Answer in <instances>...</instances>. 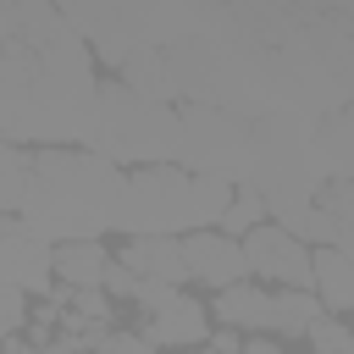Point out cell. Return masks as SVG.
<instances>
[{
  "mask_svg": "<svg viewBox=\"0 0 354 354\" xmlns=\"http://www.w3.org/2000/svg\"><path fill=\"white\" fill-rule=\"evenodd\" d=\"M122 171L88 149H44L28 160L22 194V232L39 243H83L100 238L116 216Z\"/></svg>",
  "mask_w": 354,
  "mask_h": 354,
  "instance_id": "cell-1",
  "label": "cell"
},
{
  "mask_svg": "<svg viewBox=\"0 0 354 354\" xmlns=\"http://www.w3.org/2000/svg\"><path fill=\"white\" fill-rule=\"evenodd\" d=\"M88 155L100 160H133V166H171L177 160V111L138 100L122 83H94L88 111Z\"/></svg>",
  "mask_w": 354,
  "mask_h": 354,
  "instance_id": "cell-2",
  "label": "cell"
},
{
  "mask_svg": "<svg viewBox=\"0 0 354 354\" xmlns=\"http://www.w3.org/2000/svg\"><path fill=\"white\" fill-rule=\"evenodd\" d=\"M249 149H254V127L221 105H188L177 116V171L188 177H221V183H243L249 171Z\"/></svg>",
  "mask_w": 354,
  "mask_h": 354,
  "instance_id": "cell-3",
  "label": "cell"
},
{
  "mask_svg": "<svg viewBox=\"0 0 354 354\" xmlns=\"http://www.w3.org/2000/svg\"><path fill=\"white\" fill-rule=\"evenodd\" d=\"M111 227H122L127 238H177V232H188L194 227V216H188V171L138 166L133 177H122Z\"/></svg>",
  "mask_w": 354,
  "mask_h": 354,
  "instance_id": "cell-4",
  "label": "cell"
},
{
  "mask_svg": "<svg viewBox=\"0 0 354 354\" xmlns=\"http://www.w3.org/2000/svg\"><path fill=\"white\" fill-rule=\"evenodd\" d=\"M238 249H243V266L260 271L266 282H277V288H304V293H310V249H304L299 238H288L277 221H260L249 238H238Z\"/></svg>",
  "mask_w": 354,
  "mask_h": 354,
  "instance_id": "cell-5",
  "label": "cell"
},
{
  "mask_svg": "<svg viewBox=\"0 0 354 354\" xmlns=\"http://www.w3.org/2000/svg\"><path fill=\"white\" fill-rule=\"evenodd\" d=\"M183 271L188 277H199L205 288H238L243 277H249V266H243V249L232 243V238H221V232H188L183 243Z\"/></svg>",
  "mask_w": 354,
  "mask_h": 354,
  "instance_id": "cell-6",
  "label": "cell"
},
{
  "mask_svg": "<svg viewBox=\"0 0 354 354\" xmlns=\"http://www.w3.org/2000/svg\"><path fill=\"white\" fill-rule=\"evenodd\" d=\"M0 288H17V293L50 288V243L28 238L22 221H0Z\"/></svg>",
  "mask_w": 354,
  "mask_h": 354,
  "instance_id": "cell-7",
  "label": "cell"
},
{
  "mask_svg": "<svg viewBox=\"0 0 354 354\" xmlns=\"http://www.w3.org/2000/svg\"><path fill=\"white\" fill-rule=\"evenodd\" d=\"M149 348H188V343H205L210 337V310L188 293H171L166 304H155L144 315V332H138Z\"/></svg>",
  "mask_w": 354,
  "mask_h": 354,
  "instance_id": "cell-8",
  "label": "cell"
},
{
  "mask_svg": "<svg viewBox=\"0 0 354 354\" xmlns=\"http://www.w3.org/2000/svg\"><path fill=\"white\" fill-rule=\"evenodd\" d=\"M310 293L326 315H343L354 304V254L348 249H315L310 254Z\"/></svg>",
  "mask_w": 354,
  "mask_h": 354,
  "instance_id": "cell-9",
  "label": "cell"
},
{
  "mask_svg": "<svg viewBox=\"0 0 354 354\" xmlns=\"http://www.w3.org/2000/svg\"><path fill=\"white\" fill-rule=\"evenodd\" d=\"M122 266L138 277V282H160V288H177L188 271H183V249L177 238H127V254Z\"/></svg>",
  "mask_w": 354,
  "mask_h": 354,
  "instance_id": "cell-10",
  "label": "cell"
},
{
  "mask_svg": "<svg viewBox=\"0 0 354 354\" xmlns=\"http://www.w3.org/2000/svg\"><path fill=\"white\" fill-rule=\"evenodd\" d=\"M111 254L100 249V238H83V243H55L50 249V277H61L72 293H94L100 277H105Z\"/></svg>",
  "mask_w": 354,
  "mask_h": 354,
  "instance_id": "cell-11",
  "label": "cell"
},
{
  "mask_svg": "<svg viewBox=\"0 0 354 354\" xmlns=\"http://www.w3.org/2000/svg\"><path fill=\"white\" fill-rule=\"evenodd\" d=\"M122 88H133L138 100H155V105H166V100L177 94L160 50H133V55L122 61Z\"/></svg>",
  "mask_w": 354,
  "mask_h": 354,
  "instance_id": "cell-12",
  "label": "cell"
},
{
  "mask_svg": "<svg viewBox=\"0 0 354 354\" xmlns=\"http://www.w3.org/2000/svg\"><path fill=\"white\" fill-rule=\"evenodd\" d=\"M221 326H243V332H271V293L266 288H221V304H216Z\"/></svg>",
  "mask_w": 354,
  "mask_h": 354,
  "instance_id": "cell-13",
  "label": "cell"
},
{
  "mask_svg": "<svg viewBox=\"0 0 354 354\" xmlns=\"http://www.w3.org/2000/svg\"><path fill=\"white\" fill-rule=\"evenodd\" d=\"M315 315H321L315 293H304V288H277L271 293V332L277 337H304Z\"/></svg>",
  "mask_w": 354,
  "mask_h": 354,
  "instance_id": "cell-14",
  "label": "cell"
},
{
  "mask_svg": "<svg viewBox=\"0 0 354 354\" xmlns=\"http://www.w3.org/2000/svg\"><path fill=\"white\" fill-rule=\"evenodd\" d=\"M227 205H232V183H221V177H188V216H194V227L221 221Z\"/></svg>",
  "mask_w": 354,
  "mask_h": 354,
  "instance_id": "cell-15",
  "label": "cell"
},
{
  "mask_svg": "<svg viewBox=\"0 0 354 354\" xmlns=\"http://www.w3.org/2000/svg\"><path fill=\"white\" fill-rule=\"evenodd\" d=\"M22 194H28V155L0 138V210H22Z\"/></svg>",
  "mask_w": 354,
  "mask_h": 354,
  "instance_id": "cell-16",
  "label": "cell"
},
{
  "mask_svg": "<svg viewBox=\"0 0 354 354\" xmlns=\"http://www.w3.org/2000/svg\"><path fill=\"white\" fill-rule=\"evenodd\" d=\"M260 221H266V205H260L249 188H232V205L221 210V238H232V243H238V238H249Z\"/></svg>",
  "mask_w": 354,
  "mask_h": 354,
  "instance_id": "cell-17",
  "label": "cell"
},
{
  "mask_svg": "<svg viewBox=\"0 0 354 354\" xmlns=\"http://www.w3.org/2000/svg\"><path fill=\"white\" fill-rule=\"evenodd\" d=\"M304 337L315 343V354H354V337H348V326H343L337 315H326V310L310 321V332H304Z\"/></svg>",
  "mask_w": 354,
  "mask_h": 354,
  "instance_id": "cell-18",
  "label": "cell"
},
{
  "mask_svg": "<svg viewBox=\"0 0 354 354\" xmlns=\"http://www.w3.org/2000/svg\"><path fill=\"white\" fill-rule=\"evenodd\" d=\"M133 282H138V277H133L122 260H111L105 277H100V293H105V299H133Z\"/></svg>",
  "mask_w": 354,
  "mask_h": 354,
  "instance_id": "cell-19",
  "label": "cell"
},
{
  "mask_svg": "<svg viewBox=\"0 0 354 354\" xmlns=\"http://www.w3.org/2000/svg\"><path fill=\"white\" fill-rule=\"evenodd\" d=\"M22 321H28V310H22V293H17V288H0V337H11Z\"/></svg>",
  "mask_w": 354,
  "mask_h": 354,
  "instance_id": "cell-20",
  "label": "cell"
},
{
  "mask_svg": "<svg viewBox=\"0 0 354 354\" xmlns=\"http://www.w3.org/2000/svg\"><path fill=\"white\" fill-rule=\"evenodd\" d=\"M100 354H155V348H149L138 332H105V337H100Z\"/></svg>",
  "mask_w": 354,
  "mask_h": 354,
  "instance_id": "cell-21",
  "label": "cell"
},
{
  "mask_svg": "<svg viewBox=\"0 0 354 354\" xmlns=\"http://www.w3.org/2000/svg\"><path fill=\"white\" fill-rule=\"evenodd\" d=\"M210 348H216V354H238V337H232V332H221V337H216Z\"/></svg>",
  "mask_w": 354,
  "mask_h": 354,
  "instance_id": "cell-22",
  "label": "cell"
},
{
  "mask_svg": "<svg viewBox=\"0 0 354 354\" xmlns=\"http://www.w3.org/2000/svg\"><path fill=\"white\" fill-rule=\"evenodd\" d=\"M243 354H282V348H277V343H249Z\"/></svg>",
  "mask_w": 354,
  "mask_h": 354,
  "instance_id": "cell-23",
  "label": "cell"
}]
</instances>
